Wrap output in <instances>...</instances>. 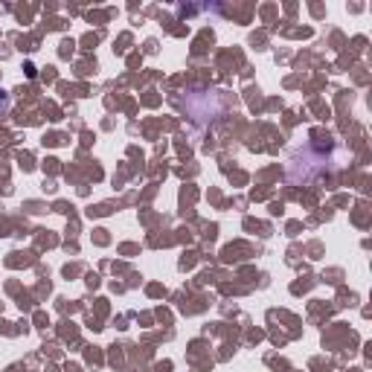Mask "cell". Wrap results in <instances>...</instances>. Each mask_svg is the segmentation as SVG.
Instances as JSON below:
<instances>
[{
  "label": "cell",
  "mask_w": 372,
  "mask_h": 372,
  "mask_svg": "<svg viewBox=\"0 0 372 372\" xmlns=\"http://www.w3.org/2000/svg\"><path fill=\"white\" fill-rule=\"evenodd\" d=\"M6 108H9V96H6V93L0 91V114H3Z\"/></svg>",
  "instance_id": "6da1fadb"
}]
</instances>
